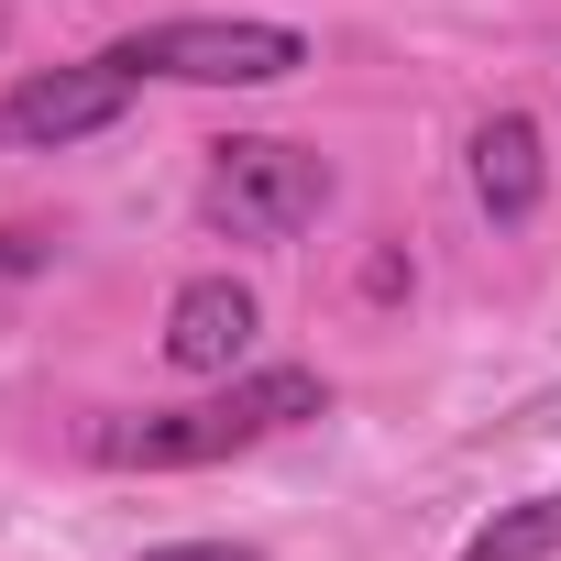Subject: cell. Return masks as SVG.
Here are the masks:
<instances>
[{
	"instance_id": "obj_1",
	"label": "cell",
	"mask_w": 561,
	"mask_h": 561,
	"mask_svg": "<svg viewBox=\"0 0 561 561\" xmlns=\"http://www.w3.org/2000/svg\"><path fill=\"white\" fill-rule=\"evenodd\" d=\"M331 408V386H320V364H253L242 386H220V397H198V408H144V419H100V462L111 473H198V462H231V451H253V440H275V430H309Z\"/></svg>"
},
{
	"instance_id": "obj_2",
	"label": "cell",
	"mask_w": 561,
	"mask_h": 561,
	"mask_svg": "<svg viewBox=\"0 0 561 561\" xmlns=\"http://www.w3.org/2000/svg\"><path fill=\"white\" fill-rule=\"evenodd\" d=\"M111 67L133 78H187V89H275L309 67L298 23H242V12H187V23H144L111 45Z\"/></svg>"
},
{
	"instance_id": "obj_3",
	"label": "cell",
	"mask_w": 561,
	"mask_h": 561,
	"mask_svg": "<svg viewBox=\"0 0 561 561\" xmlns=\"http://www.w3.org/2000/svg\"><path fill=\"white\" fill-rule=\"evenodd\" d=\"M198 209H209L231 242H287V231H309V220L331 209V165H320L309 144L231 133V144H209V187H198Z\"/></svg>"
},
{
	"instance_id": "obj_4",
	"label": "cell",
	"mask_w": 561,
	"mask_h": 561,
	"mask_svg": "<svg viewBox=\"0 0 561 561\" xmlns=\"http://www.w3.org/2000/svg\"><path fill=\"white\" fill-rule=\"evenodd\" d=\"M133 67H111V56H89V67H45V78H23L12 100H0V144L12 154H67V144H89V133H111L122 111H133Z\"/></svg>"
},
{
	"instance_id": "obj_5",
	"label": "cell",
	"mask_w": 561,
	"mask_h": 561,
	"mask_svg": "<svg viewBox=\"0 0 561 561\" xmlns=\"http://www.w3.org/2000/svg\"><path fill=\"white\" fill-rule=\"evenodd\" d=\"M253 353V287H231V275H187L176 309H165V364L176 375H231Z\"/></svg>"
},
{
	"instance_id": "obj_6",
	"label": "cell",
	"mask_w": 561,
	"mask_h": 561,
	"mask_svg": "<svg viewBox=\"0 0 561 561\" xmlns=\"http://www.w3.org/2000/svg\"><path fill=\"white\" fill-rule=\"evenodd\" d=\"M473 198H484V220H528L539 209V122L528 111H495L484 133H473Z\"/></svg>"
},
{
	"instance_id": "obj_7",
	"label": "cell",
	"mask_w": 561,
	"mask_h": 561,
	"mask_svg": "<svg viewBox=\"0 0 561 561\" xmlns=\"http://www.w3.org/2000/svg\"><path fill=\"white\" fill-rule=\"evenodd\" d=\"M550 550H561V484H550V495L495 506V517L473 528V550H462V561H550Z\"/></svg>"
},
{
	"instance_id": "obj_8",
	"label": "cell",
	"mask_w": 561,
	"mask_h": 561,
	"mask_svg": "<svg viewBox=\"0 0 561 561\" xmlns=\"http://www.w3.org/2000/svg\"><path fill=\"white\" fill-rule=\"evenodd\" d=\"M144 561H253L242 539H176V550H144Z\"/></svg>"
},
{
	"instance_id": "obj_9",
	"label": "cell",
	"mask_w": 561,
	"mask_h": 561,
	"mask_svg": "<svg viewBox=\"0 0 561 561\" xmlns=\"http://www.w3.org/2000/svg\"><path fill=\"white\" fill-rule=\"evenodd\" d=\"M45 264V242H23V231H0V287H12V275H34Z\"/></svg>"
}]
</instances>
